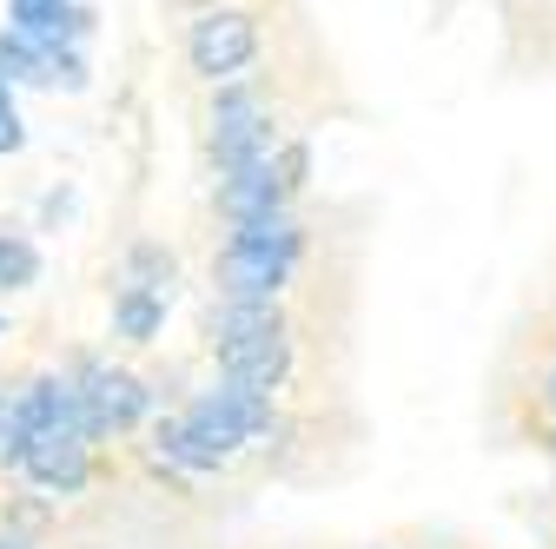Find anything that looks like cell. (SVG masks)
<instances>
[{
    "label": "cell",
    "mask_w": 556,
    "mask_h": 549,
    "mask_svg": "<svg viewBox=\"0 0 556 549\" xmlns=\"http://www.w3.org/2000/svg\"><path fill=\"white\" fill-rule=\"evenodd\" d=\"M252 53H258V27L239 8H205V21H192V34H186V60L205 80H239Z\"/></svg>",
    "instance_id": "obj_1"
},
{
    "label": "cell",
    "mask_w": 556,
    "mask_h": 549,
    "mask_svg": "<svg viewBox=\"0 0 556 549\" xmlns=\"http://www.w3.org/2000/svg\"><path fill=\"white\" fill-rule=\"evenodd\" d=\"M213 153H219L226 173L245 166V159L278 153V146H271V119H265V106H258L252 87H226V93L213 100Z\"/></svg>",
    "instance_id": "obj_2"
},
{
    "label": "cell",
    "mask_w": 556,
    "mask_h": 549,
    "mask_svg": "<svg viewBox=\"0 0 556 549\" xmlns=\"http://www.w3.org/2000/svg\"><path fill=\"white\" fill-rule=\"evenodd\" d=\"M80 404H87V418H80L87 437L126 431V424L147 418V384H139L132 371H113V365H87L80 371Z\"/></svg>",
    "instance_id": "obj_3"
},
{
    "label": "cell",
    "mask_w": 556,
    "mask_h": 549,
    "mask_svg": "<svg viewBox=\"0 0 556 549\" xmlns=\"http://www.w3.org/2000/svg\"><path fill=\"white\" fill-rule=\"evenodd\" d=\"M87 431H74V424H53V431H34V444H27V476L40 490H53V497H74L80 484H87V470H93V457H87Z\"/></svg>",
    "instance_id": "obj_4"
},
{
    "label": "cell",
    "mask_w": 556,
    "mask_h": 549,
    "mask_svg": "<svg viewBox=\"0 0 556 549\" xmlns=\"http://www.w3.org/2000/svg\"><path fill=\"white\" fill-rule=\"evenodd\" d=\"M292 371V337L286 324H271V331H252V337H226L219 345V378L232 384H252V391H278Z\"/></svg>",
    "instance_id": "obj_5"
},
{
    "label": "cell",
    "mask_w": 556,
    "mask_h": 549,
    "mask_svg": "<svg viewBox=\"0 0 556 549\" xmlns=\"http://www.w3.org/2000/svg\"><path fill=\"white\" fill-rule=\"evenodd\" d=\"M219 213L232 226H252V219H271V213H286V173H278V153L265 159H245L219 179Z\"/></svg>",
    "instance_id": "obj_6"
},
{
    "label": "cell",
    "mask_w": 556,
    "mask_h": 549,
    "mask_svg": "<svg viewBox=\"0 0 556 549\" xmlns=\"http://www.w3.org/2000/svg\"><path fill=\"white\" fill-rule=\"evenodd\" d=\"M292 258H271V252H252L239 239H226L219 252V298H271L278 285H286Z\"/></svg>",
    "instance_id": "obj_7"
},
{
    "label": "cell",
    "mask_w": 556,
    "mask_h": 549,
    "mask_svg": "<svg viewBox=\"0 0 556 549\" xmlns=\"http://www.w3.org/2000/svg\"><path fill=\"white\" fill-rule=\"evenodd\" d=\"M113 324H119V337H132V345H153L160 324H166V298L147 292V285H126L119 305H113Z\"/></svg>",
    "instance_id": "obj_8"
},
{
    "label": "cell",
    "mask_w": 556,
    "mask_h": 549,
    "mask_svg": "<svg viewBox=\"0 0 556 549\" xmlns=\"http://www.w3.org/2000/svg\"><path fill=\"white\" fill-rule=\"evenodd\" d=\"M278 324V311H271V298H226L219 311H213V337L226 345V337H252V331H271Z\"/></svg>",
    "instance_id": "obj_9"
},
{
    "label": "cell",
    "mask_w": 556,
    "mask_h": 549,
    "mask_svg": "<svg viewBox=\"0 0 556 549\" xmlns=\"http://www.w3.org/2000/svg\"><path fill=\"white\" fill-rule=\"evenodd\" d=\"M34 271H40L34 245H27V239H8V232H0V292H21V285H34Z\"/></svg>",
    "instance_id": "obj_10"
},
{
    "label": "cell",
    "mask_w": 556,
    "mask_h": 549,
    "mask_svg": "<svg viewBox=\"0 0 556 549\" xmlns=\"http://www.w3.org/2000/svg\"><path fill=\"white\" fill-rule=\"evenodd\" d=\"M27 444H34V431L14 418V404L0 410V470H14V463H27Z\"/></svg>",
    "instance_id": "obj_11"
},
{
    "label": "cell",
    "mask_w": 556,
    "mask_h": 549,
    "mask_svg": "<svg viewBox=\"0 0 556 549\" xmlns=\"http://www.w3.org/2000/svg\"><path fill=\"white\" fill-rule=\"evenodd\" d=\"M166 279H173V258H166L160 245H139V252H132V285H147V292H160Z\"/></svg>",
    "instance_id": "obj_12"
},
{
    "label": "cell",
    "mask_w": 556,
    "mask_h": 549,
    "mask_svg": "<svg viewBox=\"0 0 556 549\" xmlns=\"http://www.w3.org/2000/svg\"><path fill=\"white\" fill-rule=\"evenodd\" d=\"M66 0H14V34H47Z\"/></svg>",
    "instance_id": "obj_13"
},
{
    "label": "cell",
    "mask_w": 556,
    "mask_h": 549,
    "mask_svg": "<svg viewBox=\"0 0 556 549\" xmlns=\"http://www.w3.org/2000/svg\"><path fill=\"white\" fill-rule=\"evenodd\" d=\"M21 146H27V126H21V113H14L8 80H0V153H21Z\"/></svg>",
    "instance_id": "obj_14"
},
{
    "label": "cell",
    "mask_w": 556,
    "mask_h": 549,
    "mask_svg": "<svg viewBox=\"0 0 556 549\" xmlns=\"http://www.w3.org/2000/svg\"><path fill=\"white\" fill-rule=\"evenodd\" d=\"M543 404H549V410H556V371H549V378H543Z\"/></svg>",
    "instance_id": "obj_15"
},
{
    "label": "cell",
    "mask_w": 556,
    "mask_h": 549,
    "mask_svg": "<svg viewBox=\"0 0 556 549\" xmlns=\"http://www.w3.org/2000/svg\"><path fill=\"white\" fill-rule=\"evenodd\" d=\"M179 8H219V0H179Z\"/></svg>",
    "instance_id": "obj_16"
},
{
    "label": "cell",
    "mask_w": 556,
    "mask_h": 549,
    "mask_svg": "<svg viewBox=\"0 0 556 549\" xmlns=\"http://www.w3.org/2000/svg\"><path fill=\"white\" fill-rule=\"evenodd\" d=\"M0 549H21V542H0Z\"/></svg>",
    "instance_id": "obj_17"
},
{
    "label": "cell",
    "mask_w": 556,
    "mask_h": 549,
    "mask_svg": "<svg viewBox=\"0 0 556 549\" xmlns=\"http://www.w3.org/2000/svg\"><path fill=\"white\" fill-rule=\"evenodd\" d=\"M0 410H8V404H0Z\"/></svg>",
    "instance_id": "obj_18"
}]
</instances>
